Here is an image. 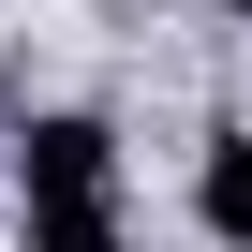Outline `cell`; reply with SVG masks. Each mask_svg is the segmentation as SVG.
I'll use <instances>...</instances> for the list:
<instances>
[{
    "mask_svg": "<svg viewBox=\"0 0 252 252\" xmlns=\"http://www.w3.org/2000/svg\"><path fill=\"white\" fill-rule=\"evenodd\" d=\"M15 193H30V252H119V134L74 104H45L15 149Z\"/></svg>",
    "mask_w": 252,
    "mask_h": 252,
    "instance_id": "1",
    "label": "cell"
},
{
    "mask_svg": "<svg viewBox=\"0 0 252 252\" xmlns=\"http://www.w3.org/2000/svg\"><path fill=\"white\" fill-rule=\"evenodd\" d=\"M193 222H208L222 252H252V134H208V163H193Z\"/></svg>",
    "mask_w": 252,
    "mask_h": 252,
    "instance_id": "2",
    "label": "cell"
},
{
    "mask_svg": "<svg viewBox=\"0 0 252 252\" xmlns=\"http://www.w3.org/2000/svg\"><path fill=\"white\" fill-rule=\"evenodd\" d=\"M222 15H237V30H252V0H222Z\"/></svg>",
    "mask_w": 252,
    "mask_h": 252,
    "instance_id": "3",
    "label": "cell"
}]
</instances>
